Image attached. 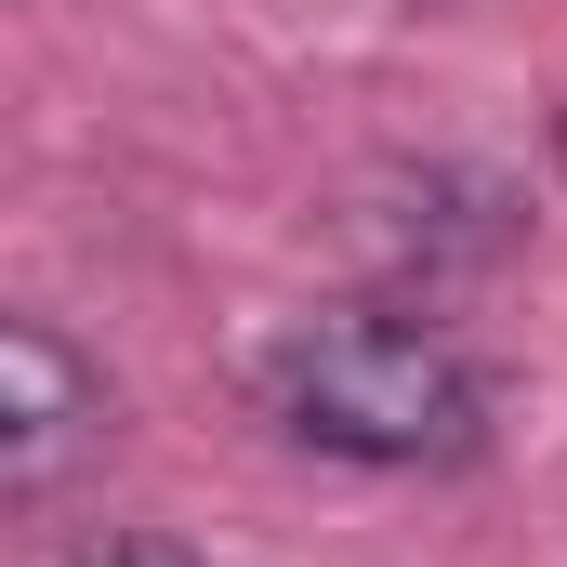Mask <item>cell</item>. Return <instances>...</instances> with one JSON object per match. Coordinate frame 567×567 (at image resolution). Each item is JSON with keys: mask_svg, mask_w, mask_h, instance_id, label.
Masks as SVG:
<instances>
[{"mask_svg": "<svg viewBox=\"0 0 567 567\" xmlns=\"http://www.w3.org/2000/svg\"><path fill=\"white\" fill-rule=\"evenodd\" d=\"M251 410L317 462L410 475V462H462L488 435V383L462 370L449 330H410V317H290L251 357Z\"/></svg>", "mask_w": 567, "mask_h": 567, "instance_id": "obj_1", "label": "cell"}, {"mask_svg": "<svg viewBox=\"0 0 567 567\" xmlns=\"http://www.w3.org/2000/svg\"><path fill=\"white\" fill-rule=\"evenodd\" d=\"M555 172H567V106H555Z\"/></svg>", "mask_w": 567, "mask_h": 567, "instance_id": "obj_5", "label": "cell"}, {"mask_svg": "<svg viewBox=\"0 0 567 567\" xmlns=\"http://www.w3.org/2000/svg\"><path fill=\"white\" fill-rule=\"evenodd\" d=\"M93 435H106V370H80L53 317H0V475H13V502H40Z\"/></svg>", "mask_w": 567, "mask_h": 567, "instance_id": "obj_3", "label": "cell"}, {"mask_svg": "<svg viewBox=\"0 0 567 567\" xmlns=\"http://www.w3.org/2000/svg\"><path fill=\"white\" fill-rule=\"evenodd\" d=\"M80 567H198V555H172V542H93Z\"/></svg>", "mask_w": 567, "mask_h": 567, "instance_id": "obj_4", "label": "cell"}, {"mask_svg": "<svg viewBox=\"0 0 567 567\" xmlns=\"http://www.w3.org/2000/svg\"><path fill=\"white\" fill-rule=\"evenodd\" d=\"M502 238H515V198H502L488 172H462V158L370 172V185H357V212H343V251H357L370 278H396V290L475 278V265H502Z\"/></svg>", "mask_w": 567, "mask_h": 567, "instance_id": "obj_2", "label": "cell"}]
</instances>
